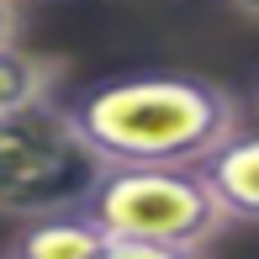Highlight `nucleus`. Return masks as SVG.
<instances>
[{
  "label": "nucleus",
  "instance_id": "nucleus-1",
  "mask_svg": "<svg viewBox=\"0 0 259 259\" xmlns=\"http://www.w3.org/2000/svg\"><path fill=\"white\" fill-rule=\"evenodd\" d=\"M64 116L106 169H201L238 133V101L196 74L101 79Z\"/></svg>",
  "mask_w": 259,
  "mask_h": 259
},
{
  "label": "nucleus",
  "instance_id": "nucleus-2",
  "mask_svg": "<svg viewBox=\"0 0 259 259\" xmlns=\"http://www.w3.org/2000/svg\"><path fill=\"white\" fill-rule=\"evenodd\" d=\"M79 211L106 238L164 249H206L233 222L201 169H101Z\"/></svg>",
  "mask_w": 259,
  "mask_h": 259
},
{
  "label": "nucleus",
  "instance_id": "nucleus-3",
  "mask_svg": "<svg viewBox=\"0 0 259 259\" xmlns=\"http://www.w3.org/2000/svg\"><path fill=\"white\" fill-rule=\"evenodd\" d=\"M106 164L69 127L64 106L42 101L0 116V211L6 217H48L74 211Z\"/></svg>",
  "mask_w": 259,
  "mask_h": 259
},
{
  "label": "nucleus",
  "instance_id": "nucleus-4",
  "mask_svg": "<svg viewBox=\"0 0 259 259\" xmlns=\"http://www.w3.org/2000/svg\"><path fill=\"white\" fill-rule=\"evenodd\" d=\"M101 249H106V233L74 206V211L27 217L0 259H101Z\"/></svg>",
  "mask_w": 259,
  "mask_h": 259
},
{
  "label": "nucleus",
  "instance_id": "nucleus-5",
  "mask_svg": "<svg viewBox=\"0 0 259 259\" xmlns=\"http://www.w3.org/2000/svg\"><path fill=\"white\" fill-rule=\"evenodd\" d=\"M201 175L233 222H259V133H233L201 164Z\"/></svg>",
  "mask_w": 259,
  "mask_h": 259
},
{
  "label": "nucleus",
  "instance_id": "nucleus-6",
  "mask_svg": "<svg viewBox=\"0 0 259 259\" xmlns=\"http://www.w3.org/2000/svg\"><path fill=\"white\" fill-rule=\"evenodd\" d=\"M58 79H64V64H58V58L32 53V48H21V42H0V116L53 101Z\"/></svg>",
  "mask_w": 259,
  "mask_h": 259
},
{
  "label": "nucleus",
  "instance_id": "nucleus-7",
  "mask_svg": "<svg viewBox=\"0 0 259 259\" xmlns=\"http://www.w3.org/2000/svg\"><path fill=\"white\" fill-rule=\"evenodd\" d=\"M101 259H201V249H164V243H122V238H106Z\"/></svg>",
  "mask_w": 259,
  "mask_h": 259
},
{
  "label": "nucleus",
  "instance_id": "nucleus-8",
  "mask_svg": "<svg viewBox=\"0 0 259 259\" xmlns=\"http://www.w3.org/2000/svg\"><path fill=\"white\" fill-rule=\"evenodd\" d=\"M16 37H21V6L0 0V42H16Z\"/></svg>",
  "mask_w": 259,
  "mask_h": 259
},
{
  "label": "nucleus",
  "instance_id": "nucleus-9",
  "mask_svg": "<svg viewBox=\"0 0 259 259\" xmlns=\"http://www.w3.org/2000/svg\"><path fill=\"white\" fill-rule=\"evenodd\" d=\"M233 11H238V16H249V21H259V0H228Z\"/></svg>",
  "mask_w": 259,
  "mask_h": 259
}]
</instances>
